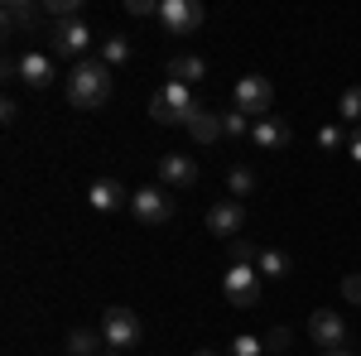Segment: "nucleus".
<instances>
[{
  "label": "nucleus",
  "instance_id": "f257e3e1",
  "mask_svg": "<svg viewBox=\"0 0 361 356\" xmlns=\"http://www.w3.org/2000/svg\"><path fill=\"white\" fill-rule=\"evenodd\" d=\"M68 102L78 111H97L111 102V68L102 58H82L68 68Z\"/></svg>",
  "mask_w": 361,
  "mask_h": 356
},
{
  "label": "nucleus",
  "instance_id": "f03ea898",
  "mask_svg": "<svg viewBox=\"0 0 361 356\" xmlns=\"http://www.w3.org/2000/svg\"><path fill=\"white\" fill-rule=\"evenodd\" d=\"M102 342H106V356L135 352L140 342H145V323H140L135 308H121V303H111V308H106V318H102Z\"/></svg>",
  "mask_w": 361,
  "mask_h": 356
},
{
  "label": "nucleus",
  "instance_id": "7ed1b4c3",
  "mask_svg": "<svg viewBox=\"0 0 361 356\" xmlns=\"http://www.w3.org/2000/svg\"><path fill=\"white\" fill-rule=\"evenodd\" d=\"M231 106L241 111V116H250V121H265V116H270V106H275V87H270V78H260V73L236 78Z\"/></svg>",
  "mask_w": 361,
  "mask_h": 356
},
{
  "label": "nucleus",
  "instance_id": "20e7f679",
  "mask_svg": "<svg viewBox=\"0 0 361 356\" xmlns=\"http://www.w3.org/2000/svg\"><path fill=\"white\" fill-rule=\"evenodd\" d=\"M193 87H183V82H164L154 97H149V116L159 121V125H183L188 116H193Z\"/></svg>",
  "mask_w": 361,
  "mask_h": 356
},
{
  "label": "nucleus",
  "instance_id": "39448f33",
  "mask_svg": "<svg viewBox=\"0 0 361 356\" xmlns=\"http://www.w3.org/2000/svg\"><path fill=\"white\" fill-rule=\"evenodd\" d=\"M130 212L145 226H164V221H173V197H169L164 183H145V188L130 192Z\"/></svg>",
  "mask_w": 361,
  "mask_h": 356
},
{
  "label": "nucleus",
  "instance_id": "423d86ee",
  "mask_svg": "<svg viewBox=\"0 0 361 356\" xmlns=\"http://www.w3.org/2000/svg\"><path fill=\"white\" fill-rule=\"evenodd\" d=\"M222 294L231 299V308H255L260 303V270L255 265H226Z\"/></svg>",
  "mask_w": 361,
  "mask_h": 356
},
{
  "label": "nucleus",
  "instance_id": "0eeeda50",
  "mask_svg": "<svg viewBox=\"0 0 361 356\" xmlns=\"http://www.w3.org/2000/svg\"><path fill=\"white\" fill-rule=\"evenodd\" d=\"M154 20L164 25V34L183 39V34H193V29L202 25V5H197V0H159V15H154Z\"/></svg>",
  "mask_w": 361,
  "mask_h": 356
},
{
  "label": "nucleus",
  "instance_id": "6e6552de",
  "mask_svg": "<svg viewBox=\"0 0 361 356\" xmlns=\"http://www.w3.org/2000/svg\"><path fill=\"white\" fill-rule=\"evenodd\" d=\"M241 226H246V202L222 197V202H212V207H207V231H212V236L236 241V236H241Z\"/></svg>",
  "mask_w": 361,
  "mask_h": 356
},
{
  "label": "nucleus",
  "instance_id": "1a4fd4ad",
  "mask_svg": "<svg viewBox=\"0 0 361 356\" xmlns=\"http://www.w3.org/2000/svg\"><path fill=\"white\" fill-rule=\"evenodd\" d=\"M49 39H54L58 58H78V63H82V54L92 49V29H87V20H63V25L49 29Z\"/></svg>",
  "mask_w": 361,
  "mask_h": 356
},
{
  "label": "nucleus",
  "instance_id": "9d476101",
  "mask_svg": "<svg viewBox=\"0 0 361 356\" xmlns=\"http://www.w3.org/2000/svg\"><path fill=\"white\" fill-rule=\"evenodd\" d=\"M308 337L323 347V352H333L347 342V318L337 313V308H313V318H308Z\"/></svg>",
  "mask_w": 361,
  "mask_h": 356
},
{
  "label": "nucleus",
  "instance_id": "9b49d317",
  "mask_svg": "<svg viewBox=\"0 0 361 356\" xmlns=\"http://www.w3.org/2000/svg\"><path fill=\"white\" fill-rule=\"evenodd\" d=\"M15 68H20L15 78H20V82H29L34 92H44V87H54V78H58L54 58H49V54H39V49H29V54H20V58H15Z\"/></svg>",
  "mask_w": 361,
  "mask_h": 356
},
{
  "label": "nucleus",
  "instance_id": "f8f14e48",
  "mask_svg": "<svg viewBox=\"0 0 361 356\" xmlns=\"http://www.w3.org/2000/svg\"><path fill=\"white\" fill-rule=\"evenodd\" d=\"M0 20H5V34H34V29L44 25V5H34V0H5Z\"/></svg>",
  "mask_w": 361,
  "mask_h": 356
},
{
  "label": "nucleus",
  "instance_id": "ddd939ff",
  "mask_svg": "<svg viewBox=\"0 0 361 356\" xmlns=\"http://www.w3.org/2000/svg\"><path fill=\"white\" fill-rule=\"evenodd\" d=\"M289 140H294V130H289V121H279V116H265V121L250 125V145H255L260 154H275Z\"/></svg>",
  "mask_w": 361,
  "mask_h": 356
},
{
  "label": "nucleus",
  "instance_id": "4468645a",
  "mask_svg": "<svg viewBox=\"0 0 361 356\" xmlns=\"http://www.w3.org/2000/svg\"><path fill=\"white\" fill-rule=\"evenodd\" d=\"M159 183H164V188H193L197 164L188 154H159Z\"/></svg>",
  "mask_w": 361,
  "mask_h": 356
},
{
  "label": "nucleus",
  "instance_id": "2eb2a0df",
  "mask_svg": "<svg viewBox=\"0 0 361 356\" xmlns=\"http://www.w3.org/2000/svg\"><path fill=\"white\" fill-rule=\"evenodd\" d=\"M87 202H92L97 212H116V207H130V192L121 188L116 178H97L92 192H87Z\"/></svg>",
  "mask_w": 361,
  "mask_h": 356
},
{
  "label": "nucleus",
  "instance_id": "dca6fc26",
  "mask_svg": "<svg viewBox=\"0 0 361 356\" xmlns=\"http://www.w3.org/2000/svg\"><path fill=\"white\" fill-rule=\"evenodd\" d=\"M207 78V63L197 54H178V58H169V82H183V87H193Z\"/></svg>",
  "mask_w": 361,
  "mask_h": 356
},
{
  "label": "nucleus",
  "instance_id": "f3484780",
  "mask_svg": "<svg viewBox=\"0 0 361 356\" xmlns=\"http://www.w3.org/2000/svg\"><path fill=\"white\" fill-rule=\"evenodd\" d=\"M183 130H188L193 140H202V145H207V140H217V135H222V116H212V111H207L202 102H197V106H193V116L183 121Z\"/></svg>",
  "mask_w": 361,
  "mask_h": 356
},
{
  "label": "nucleus",
  "instance_id": "a211bd4d",
  "mask_svg": "<svg viewBox=\"0 0 361 356\" xmlns=\"http://www.w3.org/2000/svg\"><path fill=\"white\" fill-rule=\"evenodd\" d=\"M226 192H231L236 202H246V197H255V192H260V178H255V168L236 164L231 173H226Z\"/></svg>",
  "mask_w": 361,
  "mask_h": 356
},
{
  "label": "nucleus",
  "instance_id": "6ab92c4d",
  "mask_svg": "<svg viewBox=\"0 0 361 356\" xmlns=\"http://www.w3.org/2000/svg\"><path fill=\"white\" fill-rule=\"evenodd\" d=\"M255 270L265 274V279H289L294 260H289L284 250H260V255H255Z\"/></svg>",
  "mask_w": 361,
  "mask_h": 356
},
{
  "label": "nucleus",
  "instance_id": "aec40b11",
  "mask_svg": "<svg viewBox=\"0 0 361 356\" xmlns=\"http://www.w3.org/2000/svg\"><path fill=\"white\" fill-rule=\"evenodd\" d=\"M130 54H135V49H130V39H126V34H111V39H102V63H106V68H126V63H130Z\"/></svg>",
  "mask_w": 361,
  "mask_h": 356
},
{
  "label": "nucleus",
  "instance_id": "412c9836",
  "mask_svg": "<svg viewBox=\"0 0 361 356\" xmlns=\"http://www.w3.org/2000/svg\"><path fill=\"white\" fill-rule=\"evenodd\" d=\"M97 347H106V342H102V332H87V328L68 332V356H92Z\"/></svg>",
  "mask_w": 361,
  "mask_h": 356
},
{
  "label": "nucleus",
  "instance_id": "4be33fe9",
  "mask_svg": "<svg viewBox=\"0 0 361 356\" xmlns=\"http://www.w3.org/2000/svg\"><path fill=\"white\" fill-rule=\"evenodd\" d=\"M361 125V87H347L342 92V102H337V125Z\"/></svg>",
  "mask_w": 361,
  "mask_h": 356
},
{
  "label": "nucleus",
  "instance_id": "5701e85b",
  "mask_svg": "<svg viewBox=\"0 0 361 356\" xmlns=\"http://www.w3.org/2000/svg\"><path fill=\"white\" fill-rule=\"evenodd\" d=\"M250 125H255V121H250V116H241L236 106H231V111L222 116V135H226V140H241V135H250Z\"/></svg>",
  "mask_w": 361,
  "mask_h": 356
},
{
  "label": "nucleus",
  "instance_id": "b1692460",
  "mask_svg": "<svg viewBox=\"0 0 361 356\" xmlns=\"http://www.w3.org/2000/svg\"><path fill=\"white\" fill-rule=\"evenodd\" d=\"M260 352H265V342H260V337H250V332L231 337V347H226V356H260Z\"/></svg>",
  "mask_w": 361,
  "mask_h": 356
},
{
  "label": "nucleus",
  "instance_id": "393cba45",
  "mask_svg": "<svg viewBox=\"0 0 361 356\" xmlns=\"http://www.w3.org/2000/svg\"><path fill=\"white\" fill-rule=\"evenodd\" d=\"M347 140H352V135H347V130H342L337 121H333V125H323V130H318V145H323V149H342Z\"/></svg>",
  "mask_w": 361,
  "mask_h": 356
},
{
  "label": "nucleus",
  "instance_id": "a878e982",
  "mask_svg": "<svg viewBox=\"0 0 361 356\" xmlns=\"http://www.w3.org/2000/svg\"><path fill=\"white\" fill-rule=\"evenodd\" d=\"M255 255H260V250L250 246L246 236H236V241H231V265H255Z\"/></svg>",
  "mask_w": 361,
  "mask_h": 356
},
{
  "label": "nucleus",
  "instance_id": "bb28decb",
  "mask_svg": "<svg viewBox=\"0 0 361 356\" xmlns=\"http://www.w3.org/2000/svg\"><path fill=\"white\" fill-rule=\"evenodd\" d=\"M284 347H289V328H275L265 337V352H284Z\"/></svg>",
  "mask_w": 361,
  "mask_h": 356
},
{
  "label": "nucleus",
  "instance_id": "cd10ccee",
  "mask_svg": "<svg viewBox=\"0 0 361 356\" xmlns=\"http://www.w3.org/2000/svg\"><path fill=\"white\" fill-rule=\"evenodd\" d=\"M342 299L361 303V274H347V279H342Z\"/></svg>",
  "mask_w": 361,
  "mask_h": 356
},
{
  "label": "nucleus",
  "instance_id": "c85d7f7f",
  "mask_svg": "<svg viewBox=\"0 0 361 356\" xmlns=\"http://www.w3.org/2000/svg\"><path fill=\"white\" fill-rule=\"evenodd\" d=\"M130 15H159V0H126Z\"/></svg>",
  "mask_w": 361,
  "mask_h": 356
},
{
  "label": "nucleus",
  "instance_id": "c756f323",
  "mask_svg": "<svg viewBox=\"0 0 361 356\" xmlns=\"http://www.w3.org/2000/svg\"><path fill=\"white\" fill-rule=\"evenodd\" d=\"M347 149H352V159H357V164H361V125H357V130H352V140H347Z\"/></svg>",
  "mask_w": 361,
  "mask_h": 356
},
{
  "label": "nucleus",
  "instance_id": "7c9ffc66",
  "mask_svg": "<svg viewBox=\"0 0 361 356\" xmlns=\"http://www.w3.org/2000/svg\"><path fill=\"white\" fill-rule=\"evenodd\" d=\"M15 116H20V106H15V102H10V97H5V106H0V121H5V125H10V121H15Z\"/></svg>",
  "mask_w": 361,
  "mask_h": 356
},
{
  "label": "nucleus",
  "instance_id": "2f4dec72",
  "mask_svg": "<svg viewBox=\"0 0 361 356\" xmlns=\"http://www.w3.org/2000/svg\"><path fill=\"white\" fill-rule=\"evenodd\" d=\"M323 356H352V352H347V347H333V352H323Z\"/></svg>",
  "mask_w": 361,
  "mask_h": 356
},
{
  "label": "nucleus",
  "instance_id": "473e14b6",
  "mask_svg": "<svg viewBox=\"0 0 361 356\" xmlns=\"http://www.w3.org/2000/svg\"><path fill=\"white\" fill-rule=\"evenodd\" d=\"M193 356H217V352H193Z\"/></svg>",
  "mask_w": 361,
  "mask_h": 356
}]
</instances>
